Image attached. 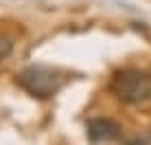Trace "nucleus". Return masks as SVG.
I'll use <instances>...</instances> for the list:
<instances>
[{"label": "nucleus", "mask_w": 151, "mask_h": 145, "mask_svg": "<svg viewBox=\"0 0 151 145\" xmlns=\"http://www.w3.org/2000/svg\"><path fill=\"white\" fill-rule=\"evenodd\" d=\"M18 81L29 95L37 97V99H50L61 90L64 75L50 66H29L20 72Z\"/></svg>", "instance_id": "nucleus-1"}, {"label": "nucleus", "mask_w": 151, "mask_h": 145, "mask_svg": "<svg viewBox=\"0 0 151 145\" xmlns=\"http://www.w3.org/2000/svg\"><path fill=\"white\" fill-rule=\"evenodd\" d=\"M110 88L125 103H145L151 99V77L134 68L116 72Z\"/></svg>", "instance_id": "nucleus-2"}, {"label": "nucleus", "mask_w": 151, "mask_h": 145, "mask_svg": "<svg viewBox=\"0 0 151 145\" xmlns=\"http://www.w3.org/2000/svg\"><path fill=\"white\" fill-rule=\"evenodd\" d=\"M88 136L92 143H103V141H114L118 136V123H114L112 119H90L88 121Z\"/></svg>", "instance_id": "nucleus-3"}, {"label": "nucleus", "mask_w": 151, "mask_h": 145, "mask_svg": "<svg viewBox=\"0 0 151 145\" xmlns=\"http://www.w3.org/2000/svg\"><path fill=\"white\" fill-rule=\"evenodd\" d=\"M11 53H13V42L9 38H4V35H0V62L7 59Z\"/></svg>", "instance_id": "nucleus-4"}]
</instances>
